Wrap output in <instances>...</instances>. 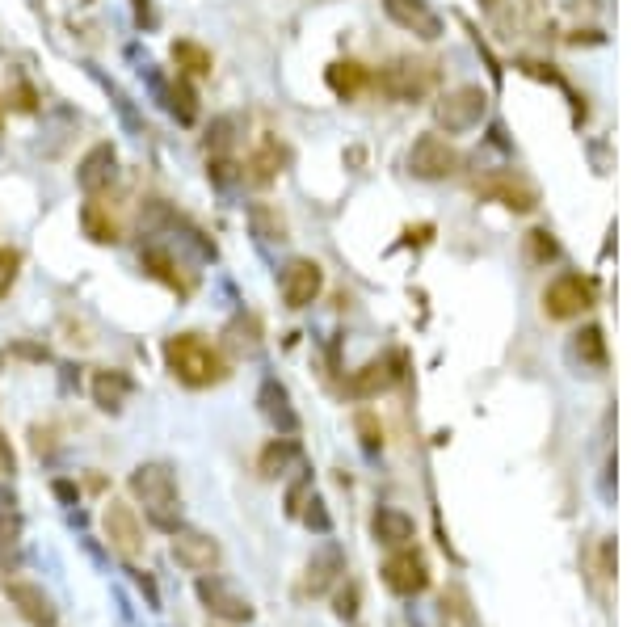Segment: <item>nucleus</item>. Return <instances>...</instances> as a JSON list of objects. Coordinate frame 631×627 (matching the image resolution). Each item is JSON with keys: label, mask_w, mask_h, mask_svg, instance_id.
<instances>
[{"label": "nucleus", "mask_w": 631, "mask_h": 627, "mask_svg": "<svg viewBox=\"0 0 631 627\" xmlns=\"http://www.w3.org/2000/svg\"><path fill=\"white\" fill-rule=\"evenodd\" d=\"M101 527H106L110 548L122 560H135L139 552H144V522H139V514L131 510L127 501H110L106 514H101Z\"/></svg>", "instance_id": "5"}, {"label": "nucleus", "mask_w": 631, "mask_h": 627, "mask_svg": "<svg viewBox=\"0 0 631 627\" xmlns=\"http://www.w3.org/2000/svg\"><path fill=\"white\" fill-rule=\"evenodd\" d=\"M118 173V156L110 144H97L85 152V160H80V169H76V181H80V190L85 194H101V190H110V181Z\"/></svg>", "instance_id": "14"}, {"label": "nucleus", "mask_w": 631, "mask_h": 627, "mask_svg": "<svg viewBox=\"0 0 631 627\" xmlns=\"http://www.w3.org/2000/svg\"><path fill=\"white\" fill-rule=\"evenodd\" d=\"M127 392H131V379L122 375V371H97V379H93V400H97L106 413H118L122 400H127Z\"/></svg>", "instance_id": "19"}, {"label": "nucleus", "mask_w": 631, "mask_h": 627, "mask_svg": "<svg viewBox=\"0 0 631 627\" xmlns=\"http://www.w3.org/2000/svg\"><path fill=\"white\" fill-rule=\"evenodd\" d=\"M249 177L257 181V186H266V181H274V173H278V148H266V152H257L253 160H249Z\"/></svg>", "instance_id": "27"}, {"label": "nucleus", "mask_w": 631, "mask_h": 627, "mask_svg": "<svg viewBox=\"0 0 631 627\" xmlns=\"http://www.w3.org/2000/svg\"><path fill=\"white\" fill-rule=\"evenodd\" d=\"M5 594H9V602L17 606V615H22L30 627H55V623H59L55 602H51V594L43 590V585H34V581H9Z\"/></svg>", "instance_id": "9"}, {"label": "nucleus", "mask_w": 631, "mask_h": 627, "mask_svg": "<svg viewBox=\"0 0 631 627\" xmlns=\"http://www.w3.org/2000/svg\"><path fill=\"white\" fill-rule=\"evenodd\" d=\"M278 287H282L287 308H308V303L320 295V287H324V274H320V266H316L312 257H295V261H287V270H282Z\"/></svg>", "instance_id": "8"}, {"label": "nucleus", "mask_w": 631, "mask_h": 627, "mask_svg": "<svg viewBox=\"0 0 631 627\" xmlns=\"http://www.w3.org/2000/svg\"><path fill=\"white\" fill-rule=\"evenodd\" d=\"M257 400H261V413H266L282 434H295V430H299V417H295L291 400H287V388H282L278 379H266V383H261V396H257Z\"/></svg>", "instance_id": "16"}, {"label": "nucleus", "mask_w": 631, "mask_h": 627, "mask_svg": "<svg viewBox=\"0 0 631 627\" xmlns=\"http://www.w3.org/2000/svg\"><path fill=\"white\" fill-rule=\"evenodd\" d=\"M354 611H358V590L350 585V590L337 598V615H341V619H354Z\"/></svg>", "instance_id": "31"}, {"label": "nucleus", "mask_w": 631, "mask_h": 627, "mask_svg": "<svg viewBox=\"0 0 631 627\" xmlns=\"http://www.w3.org/2000/svg\"><path fill=\"white\" fill-rule=\"evenodd\" d=\"M358 430L366 434V438H362V442H366V447H379V442H383V438L375 434V421H371V417H358Z\"/></svg>", "instance_id": "32"}, {"label": "nucleus", "mask_w": 631, "mask_h": 627, "mask_svg": "<svg viewBox=\"0 0 631 627\" xmlns=\"http://www.w3.org/2000/svg\"><path fill=\"white\" fill-rule=\"evenodd\" d=\"M291 459H295V447H291L287 438H282V442H270V447L261 451V476H278Z\"/></svg>", "instance_id": "25"}, {"label": "nucleus", "mask_w": 631, "mask_h": 627, "mask_svg": "<svg viewBox=\"0 0 631 627\" xmlns=\"http://www.w3.org/2000/svg\"><path fill=\"white\" fill-rule=\"evenodd\" d=\"M198 598L207 602V611L215 615V619H228V623H249L253 619V606L244 602L240 594H232L223 581H215V577H202L198 581Z\"/></svg>", "instance_id": "13"}, {"label": "nucleus", "mask_w": 631, "mask_h": 627, "mask_svg": "<svg viewBox=\"0 0 631 627\" xmlns=\"http://www.w3.org/2000/svg\"><path fill=\"white\" fill-rule=\"evenodd\" d=\"M173 64L181 68V76H207L211 72V51L190 43V38H177V43H173Z\"/></svg>", "instance_id": "21"}, {"label": "nucleus", "mask_w": 631, "mask_h": 627, "mask_svg": "<svg viewBox=\"0 0 631 627\" xmlns=\"http://www.w3.org/2000/svg\"><path fill=\"white\" fill-rule=\"evenodd\" d=\"M476 194H484V198H493V202H501V207H510V211H535V190L526 186L522 177H514V173H493L488 181H476Z\"/></svg>", "instance_id": "12"}, {"label": "nucleus", "mask_w": 631, "mask_h": 627, "mask_svg": "<svg viewBox=\"0 0 631 627\" xmlns=\"http://www.w3.org/2000/svg\"><path fill=\"white\" fill-rule=\"evenodd\" d=\"M131 493L144 501V510L152 514L156 527H173V505H177V476L169 463H139L131 472Z\"/></svg>", "instance_id": "2"}, {"label": "nucleus", "mask_w": 631, "mask_h": 627, "mask_svg": "<svg viewBox=\"0 0 631 627\" xmlns=\"http://www.w3.org/2000/svg\"><path fill=\"white\" fill-rule=\"evenodd\" d=\"M379 89L396 97V101H417L434 89V64H421V59H396L392 68L379 72Z\"/></svg>", "instance_id": "3"}, {"label": "nucleus", "mask_w": 631, "mask_h": 627, "mask_svg": "<svg viewBox=\"0 0 631 627\" xmlns=\"http://www.w3.org/2000/svg\"><path fill=\"white\" fill-rule=\"evenodd\" d=\"M173 556H177L181 569L202 573V577L215 573L219 560H223L219 543H215L207 531H194V527H177V531H173Z\"/></svg>", "instance_id": "7"}, {"label": "nucleus", "mask_w": 631, "mask_h": 627, "mask_svg": "<svg viewBox=\"0 0 631 627\" xmlns=\"http://www.w3.org/2000/svg\"><path fill=\"white\" fill-rule=\"evenodd\" d=\"M459 169V152L442 135H421L409 148V173L421 181H446Z\"/></svg>", "instance_id": "4"}, {"label": "nucleus", "mask_w": 631, "mask_h": 627, "mask_svg": "<svg viewBox=\"0 0 631 627\" xmlns=\"http://www.w3.org/2000/svg\"><path fill=\"white\" fill-rule=\"evenodd\" d=\"M85 232L97 240V245H114V240H118L114 219H106V215H101V207H97V202H89V207H85Z\"/></svg>", "instance_id": "24"}, {"label": "nucleus", "mask_w": 631, "mask_h": 627, "mask_svg": "<svg viewBox=\"0 0 631 627\" xmlns=\"http://www.w3.org/2000/svg\"><path fill=\"white\" fill-rule=\"evenodd\" d=\"M383 581H388L392 594L413 598L430 585V573H425V560L417 552H396V556L383 560Z\"/></svg>", "instance_id": "11"}, {"label": "nucleus", "mask_w": 631, "mask_h": 627, "mask_svg": "<svg viewBox=\"0 0 631 627\" xmlns=\"http://www.w3.org/2000/svg\"><path fill=\"white\" fill-rule=\"evenodd\" d=\"M144 266H152V274H156V278H165L169 287H177V274H173V261H169V253L148 249V253H144Z\"/></svg>", "instance_id": "28"}, {"label": "nucleus", "mask_w": 631, "mask_h": 627, "mask_svg": "<svg viewBox=\"0 0 631 627\" xmlns=\"http://www.w3.org/2000/svg\"><path fill=\"white\" fill-rule=\"evenodd\" d=\"M169 110H173L177 123H186V127L198 118V101H194V89L186 85V76H177V85L169 89Z\"/></svg>", "instance_id": "22"}, {"label": "nucleus", "mask_w": 631, "mask_h": 627, "mask_svg": "<svg viewBox=\"0 0 631 627\" xmlns=\"http://www.w3.org/2000/svg\"><path fill=\"white\" fill-rule=\"evenodd\" d=\"M484 93L480 89H472V85H467V89H455V93H446L442 97V106H438V123L446 127V131H467V127H476L480 123V118H484Z\"/></svg>", "instance_id": "10"}, {"label": "nucleus", "mask_w": 631, "mask_h": 627, "mask_svg": "<svg viewBox=\"0 0 631 627\" xmlns=\"http://www.w3.org/2000/svg\"><path fill=\"white\" fill-rule=\"evenodd\" d=\"M383 13H388L396 26L413 30L421 38H438V17L425 0H383Z\"/></svg>", "instance_id": "15"}, {"label": "nucleus", "mask_w": 631, "mask_h": 627, "mask_svg": "<svg viewBox=\"0 0 631 627\" xmlns=\"http://www.w3.org/2000/svg\"><path fill=\"white\" fill-rule=\"evenodd\" d=\"M165 362L173 379H181L186 388H211L228 375V362L223 354L211 346V341H202L198 333H177L165 341Z\"/></svg>", "instance_id": "1"}, {"label": "nucleus", "mask_w": 631, "mask_h": 627, "mask_svg": "<svg viewBox=\"0 0 631 627\" xmlns=\"http://www.w3.org/2000/svg\"><path fill=\"white\" fill-rule=\"evenodd\" d=\"M341 569H345V564H341V552H337V548L316 552L312 564H308V594H324V590H329V585L337 581Z\"/></svg>", "instance_id": "20"}, {"label": "nucleus", "mask_w": 631, "mask_h": 627, "mask_svg": "<svg viewBox=\"0 0 631 627\" xmlns=\"http://www.w3.org/2000/svg\"><path fill=\"white\" fill-rule=\"evenodd\" d=\"M371 531H375V539L383 543V548H404V543L413 539V518L404 510L383 505V510H375V518H371Z\"/></svg>", "instance_id": "17"}, {"label": "nucleus", "mask_w": 631, "mask_h": 627, "mask_svg": "<svg viewBox=\"0 0 631 627\" xmlns=\"http://www.w3.org/2000/svg\"><path fill=\"white\" fill-rule=\"evenodd\" d=\"M392 379H396V371H392V362L388 358H375V362H366L362 371H354V379H350V392L354 396H379V392H388L392 388Z\"/></svg>", "instance_id": "18"}, {"label": "nucleus", "mask_w": 631, "mask_h": 627, "mask_svg": "<svg viewBox=\"0 0 631 627\" xmlns=\"http://www.w3.org/2000/svg\"><path fill=\"white\" fill-rule=\"evenodd\" d=\"M366 80H371V76H366L362 64H333V68H329V85H333L337 93H345V97H354V93L366 85Z\"/></svg>", "instance_id": "23"}, {"label": "nucleus", "mask_w": 631, "mask_h": 627, "mask_svg": "<svg viewBox=\"0 0 631 627\" xmlns=\"http://www.w3.org/2000/svg\"><path fill=\"white\" fill-rule=\"evenodd\" d=\"M232 127H236V118H219L215 131H211V139H207V148H211V152H228V148H232Z\"/></svg>", "instance_id": "29"}, {"label": "nucleus", "mask_w": 631, "mask_h": 627, "mask_svg": "<svg viewBox=\"0 0 631 627\" xmlns=\"http://www.w3.org/2000/svg\"><path fill=\"white\" fill-rule=\"evenodd\" d=\"M13 278H17V253L13 249H0V295H9Z\"/></svg>", "instance_id": "30"}, {"label": "nucleus", "mask_w": 631, "mask_h": 627, "mask_svg": "<svg viewBox=\"0 0 631 627\" xmlns=\"http://www.w3.org/2000/svg\"><path fill=\"white\" fill-rule=\"evenodd\" d=\"M589 303H594V287H589L581 274H560L556 282H547V291H543V312L552 320H573L589 308Z\"/></svg>", "instance_id": "6"}, {"label": "nucleus", "mask_w": 631, "mask_h": 627, "mask_svg": "<svg viewBox=\"0 0 631 627\" xmlns=\"http://www.w3.org/2000/svg\"><path fill=\"white\" fill-rule=\"evenodd\" d=\"M577 358L589 362V367H602V362H606L602 329H585V333H577Z\"/></svg>", "instance_id": "26"}]
</instances>
